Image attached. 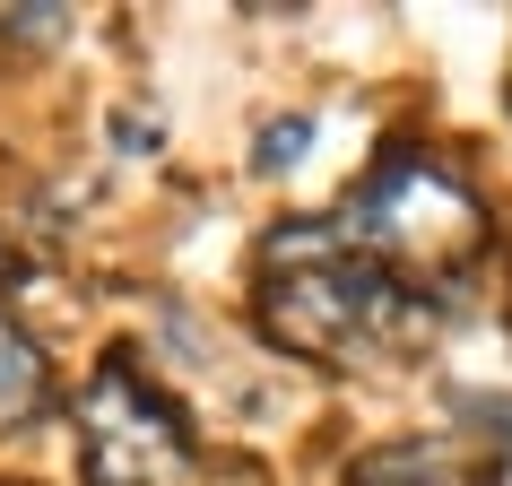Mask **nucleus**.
<instances>
[{"label":"nucleus","mask_w":512,"mask_h":486,"mask_svg":"<svg viewBox=\"0 0 512 486\" xmlns=\"http://www.w3.org/2000/svg\"><path fill=\"white\" fill-rule=\"evenodd\" d=\"M252 313L270 330V348L313 356V365H400V356H417L443 330L434 296L400 287L374 261H356L348 243L330 235V217L270 235V252H261V304Z\"/></svg>","instance_id":"1"},{"label":"nucleus","mask_w":512,"mask_h":486,"mask_svg":"<svg viewBox=\"0 0 512 486\" xmlns=\"http://www.w3.org/2000/svg\"><path fill=\"white\" fill-rule=\"evenodd\" d=\"M330 235L356 261L391 270L400 287H443L452 270H469L486 243V200L469 191L460 165H443L434 148H391V157L348 191V209L330 217Z\"/></svg>","instance_id":"2"},{"label":"nucleus","mask_w":512,"mask_h":486,"mask_svg":"<svg viewBox=\"0 0 512 486\" xmlns=\"http://www.w3.org/2000/svg\"><path fill=\"white\" fill-rule=\"evenodd\" d=\"M87 486H200V434L131 356H105L79 391Z\"/></svg>","instance_id":"3"},{"label":"nucleus","mask_w":512,"mask_h":486,"mask_svg":"<svg viewBox=\"0 0 512 486\" xmlns=\"http://www.w3.org/2000/svg\"><path fill=\"white\" fill-rule=\"evenodd\" d=\"M348 486H486V478L452 434H400V443H382V452L356 460Z\"/></svg>","instance_id":"4"},{"label":"nucleus","mask_w":512,"mask_h":486,"mask_svg":"<svg viewBox=\"0 0 512 486\" xmlns=\"http://www.w3.org/2000/svg\"><path fill=\"white\" fill-rule=\"evenodd\" d=\"M53 408V374H44V348L27 330L0 322V434H27L35 417Z\"/></svg>","instance_id":"5"},{"label":"nucleus","mask_w":512,"mask_h":486,"mask_svg":"<svg viewBox=\"0 0 512 486\" xmlns=\"http://www.w3.org/2000/svg\"><path fill=\"white\" fill-rule=\"evenodd\" d=\"M304 148H313V113H278L270 131L252 139V165H261V174H287Z\"/></svg>","instance_id":"6"},{"label":"nucleus","mask_w":512,"mask_h":486,"mask_svg":"<svg viewBox=\"0 0 512 486\" xmlns=\"http://www.w3.org/2000/svg\"><path fill=\"white\" fill-rule=\"evenodd\" d=\"M0 35H18V44H53V35H70V9H53V0H35V9H0Z\"/></svg>","instance_id":"7"}]
</instances>
